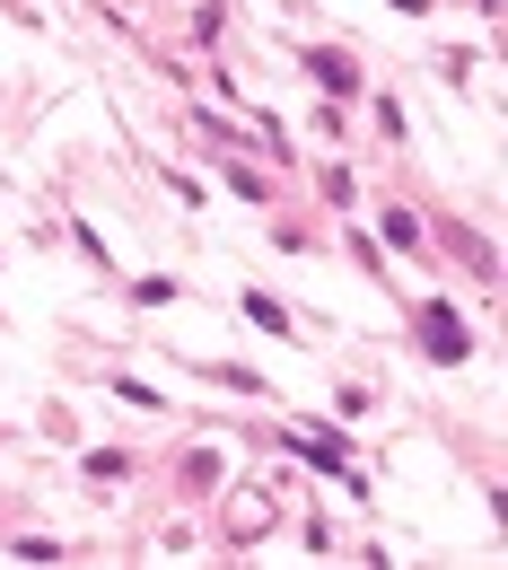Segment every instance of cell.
I'll return each mask as SVG.
<instances>
[{
	"instance_id": "cell-1",
	"label": "cell",
	"mask_w": 508,
	"mask_h": 570,
	"mask_svg": "<svg viewBox=\"0 0 508 570\" xmlns=\"http://www.w3.org/2000/svg\"><path fill=\"white\" fill-rule=\"evenodd\" d=\"M421 343H430V360H447V368H456V360L474 352V334H465V316H456V307H421Z\"/></svg>"
},
{
	"instance_id": "cell-2",
	"label": "cell",
	"mask_w": 508,
	"mask_h": 570,
	"mask_svg": "<svg viewBox=\"0 0 508 570\" xmlns=\"http://www.w3.org/2000/svg\"><path fill=\"white\" fill-rule=\"evenodd\" d=\"M307 71H316V88H333V97H351V88H360V71H351L342 53H307Z\"/></svg>"
}]
</instances>
